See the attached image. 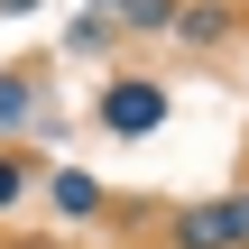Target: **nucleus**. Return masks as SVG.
I'll list each match as a JSON object with an SVG mask.
<instances>
[{"label": "nucleus", "instance_id": "6e6552de", "mask_svg": "<svg viewBox=\"0 0 249 249\" xmlns=\"http://www.w3.org/2000/svg\"><path fill=\"white\" fill-rule=\"evenodd\" d=\"M18 194H28V157H9V148H0V213H9Z\"/></svg>", "mask_w": 249, "mask_h": 249}, {"label": "nucleus", "instance_id": "7ed1b4c3", "mask_svg": "<svg viewBox=\"0 0 249 249\" xmlns=\"http://www.w3.org/2000/svg\"><path fill=\"white\" fill-rule=\"evenodd\" d=\"M231 28H240V9H231V0H185V9H176V46H194V55L231 46Z\"/></svg>", "mask_w": 249, "mask_h": 249}, {"label": "nucleus", "instance_id": "1a4fd4ad", "mask_svg": "<svg viewBox=\"0 0 249 249\" xmlns=\"http://www.w3.org/2000/svg\"><path fill=\"white\" fill-rule=\"evenodd\" d=\"M28 9H37V0H0V18H28Z\"/></svg>", "mask_w": 249, "mask_h": 249}, {"label": "nucleus", "instance_id": "0eeeda50", "mask_svg": "<svg viewBox=\"0 0 249 249\" xmlns=\"http://www.w3.org/2000/svg\"><path fill=\"white\" fill-rule=\"evenodd\" d=\"M37 120V83L28 74H0V129H28Z\"/></svg>", "mask_w": 249, "mask_h": 249}, {"label": "nucleus", "instance_id": "20e7f679", "mask_svg": "<svg viewBox=\"0 0 249 249\" xmlns=\"http://www.w3.org/2000/svg\"><path fill=\"white\" fill-rule=\"evenodd\" d=\"M46 203H55V222H92V213H102V176L55 166V176H46Z\"/></svg>", "mask_w": 249, "mask_h": 249}, {"label": "nucleus", "instance_id": "f257e3e1", "mask_svg": "<svg viewBox=\"0 0 249 249\" xmlns=\"http://www.w3.org/2000/svg\"><path fill=\"white\" fill-rule=\"evenodd\" d=\"M166 249H249V185L176 203L166 213Z\"/></svg>", "mask_w": 249, "mask_h": 249}, {"label": "nucleus", "instance_id": "f03ea898", "mask_svg": "<svg viewBox=\"0 0 249 249\" xmlns=\"http://www.w3.org/2000/svg\"><path fill=\"white\" fill-rule=\"evenodd\" d=\"M166 111H176V92H166L157 74H111V83L92 92V120H102L111 139H157Z\"/></svg>", "mask_w": 249, "mask_h": 249}, {"label": "nucleus", "instance_id": "423d86ee", "mask_svg": "<svg viewBox=\"0 0 249 249\" xmlns=\"http://www.w3.org/2000/svg\"><path fill=\"white\" fill-rule=\"evenodd\" d=\"M176 9L185 0H129L120 9V37H176Z\"/></svg>", "mask_w": 249, "mask_h": 249}, {"label": "nucleus", "instance_id": "9d476101", "mask_svg": "<svg viewBox=\"0 0 249 249\" xmlns=\"http://www.w3.org/2000/svg\"><path fill=\"white\" fill-rule=\"evenodd\" d=\"M83 9H102V18H120V9H129V0H83Z\"/></svg>", "mask_w": 249, "mask_h": 249}, {"label": "nucleus", "instance_id": "39448f33", "mask_svg": "<svg viewBox=\"0 0 249 249\" xmlns=\"http://www.w3.org/2000/svg\"><path fill=\"white\" fill-rule=\"evenodd\" d=\"M111 46H120V18H102V9H83L65 28V55H111Z\"/></svg>", "mask_w": 249, "mask_h": 249}]
</instances>
